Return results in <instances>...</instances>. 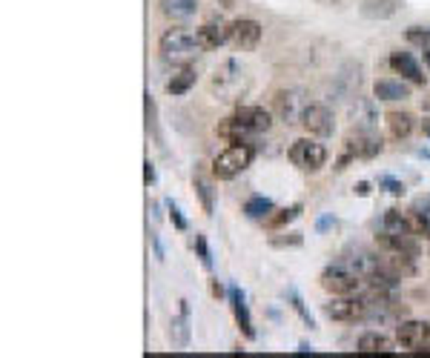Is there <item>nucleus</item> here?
Wrapping results in <instances>:
<instances>
[{
    "mask_svg": "<svg viewBox=\"0 0 430 358\" xmlns=\"http://www.w3.org/2000/svg\"><path fill=\"white\" fill-rule=\"evenodd\" d=\"M390 69L396 75H402V80H407V84H413V86H425L427 84L425 69L419 67L416 58H413L410 52H393L390 55Z\"/></svg>",
    "mask_w": 430,
    "mask_h": 358,
    "instance_id": "obj_11",
    "label": "nucleus"
},
{
    "mask_svg": "<svg viewBox=\"0 0 430 358\" xmlns=\"http://www.w3.org/2000/svg\"><path fill=\"white\" fill-rule=\"evenodd\" d=\"M396 341L402 350L410 353H430V321H399L396 324Z\"/></svg>",
    "mask_w": 430,
    "mask_h": 358,
    "instance_id": "obj_7",
    "label": "nucleus"
},
{
    "mask_svg": "<svg viewBox=\"0 0 430 358\" xmlns=\"http://www.w3.org/2000/svg\"><path fill=\"white\" fill-rule=\"evenodd\" d=\"M213 296H224V289H221L218 281H213Z\"/></svg>",
    "mask_w": 430,
    "mask_h": 358,
    "instance_id": "obj_35",
    "label": "nucleus"
},
{
    "mask_svg": "<svg viewBox=\"0 0 430 358\" xmlns=\"http://www.w3.org/2000/svg\"><path fill=\"white\" fill-rule=\"evenodd\" d=\"M238 75H241V72H238V63H235V60H227L224 67H221V69L215 72V77H213V86H215V89H224L227 84H232V80H238Z\"/></svg>",
    "mask_w": 430,
    "mask_h": 358,
    "instance_id": "obj_26",
    "label": "nucleus"
},
{
    "mask_svg": "<svg viewBox=\"0 0 430 358\" xmlns=\"http://www.w3.org/2000/svg\"><path fill=\"white\" fill-rule=\"evenodd\" d=\"M198 32V40L204 49H218L230 40V26H221V23H204Z\"/></svg>",
    "mask_w": 430,
    "mask_h": 358,
    "instance_id": "obj_17",
    "label": "nucleus"
},
{
    "mask_svg": "<svg viewBox=\"0 0 430 358\" xmlns=\"http://www.w3.org/2000/svg\"><path fill=\"white\" fill-rule=\"evenodd\" d=\"M410 224H413V230H416V235H425L430 238V213H419V209H410Z\"/></svg>",
    "mask_w": 430,
    "mask_h": 358,
    "instance_id": "obj_27",
    "label": "nucleus"
},
{
    "mask_svg": "<svg viewBox=\"0 0 430 358\" xmlns=\"http://www.w3.org/2000/svg\"><path fill=\"white\" fill-rule=\"evenodd\" d=\"M290 160L301 172H318L327 164V150L315 138H298L290 146Z\"/></svg>",
    "mask_w": 430,
    "mask_h": 358,
    "instance_id": "obj_5",
    "label": "nucleus"
},
{
    "mask_svg": "<svg viewBox=\"0 0 430 358\" xmlns=\"http://www.w3.org/2000/svg\"><path fill=\"white\" fill-rule=\"evenodd\" d=\"M356 192H359V195H368V192H370V184H359Z\"/></svg>",
    "mask_w": 430,
    "mask_h": 358,
    "instance_id": "obj_36",
    "label": "nucleus"
},
{
    "mask_svg": "<svg viewBox=\"0 0 430 358\" xmlns=\"http://www.w3.org/2000/svg\"><path fill=\"white\" fill-rule=\"evenodd\" d=\"M161 9L167 18L184 21V18H193L198 6H195V0H161Z\"/></svg>",
    "mask_w": 430,
    "mask_h": 358,
    "instance_id": "obj_24",
    "label": "nucleus"
},
{
    "mask_svg": "<svg viewBox=\"0 0 430 358\" xmlns=\"http://www.w3.org/2000/svg\"><path fill=\"white\" fill-rule=\"evenodd\" d=\"M218 135L224 138V141H230V143H250L252 138H256V132L244 123V121H238L235 115L232 118H227L224 123L218 126Z\"/></svg>",
    "mask_w": 430,
    "mask_h": 358,
    "instance_id": "obj_15",
    "label": "nucleus"
},
{
    "mask_svg": "<svg viewBox=\"0 0 430 358\" xmlns=\"http://www.w3.org/2000/svg\"><path fill=\"white\" fill-rule=\"evenodd\" d=\"M381 230L393 232V235H416V230H413V224H410V215H402L399 209H387Z\"/></svg>",
    "mask_w": 430,
    "mask_h": 358,
    "instance_id": "obj_23",
    "label": "nucleus"
},
{
    "mask_svg": "<svg viewBox=\"0 0 430 358\" xmlns=\"http://www.w3.org/2000/svg\"><path fill=\"white\" fill-rule=\"evenodd\" d=\"M230 307H232V315L238 321V327L244 330L247 338L256 335V330H252V318H250V310H247V304H244V296H241V289H230Z\"/></svg>",
    "mask_w": 430,
    "mask_h": 358,
    "instance_id": "obj_19",
    "label": "nucleus"
},
{
    "mask_svg": "<svg viewBox=\"0 0 430 358\" xmlns=\"http://www.w3.org/2000/svg\"><path fill=\"white\" fill-rule=\"evenodd\" d=\"M353 118L361 129H373L379 121V109L370 97H356V106H353Z\"/></svg>",
    "mask_w": 430,
    "mask_h": 358,
    "instance_id": "obj_22",
    "label": "nucleus"
},
{
    "mask_svg": "<svg viewBox=\"0 0 430 358\" xmlns=\"http://www.w3.org/2000/svg\"><path fill=\"white\" fill-rule=\"evenodd\" d=\"M244 213L250 218H270V213H276V206H273V201H270V198H261V195H256V198L247 201Z\"/></svg>",
    "mask_w": 430,
    "mask_h": 358,
    "instance_id": "obj_25",
    "label": "nucleus"
},
{
    "mask_svg": "<svg viewBox=\"0 0 430 358\" xmlns=\"http://www.w3.org/2000/svg\"><path fill=\"white\" fill-rule=\"evenodd\" d=\"M318 284H322V289L330 292V296H353V292H359V287H361V275H356L350 267L336 261L322 272Z\"/></svg>",
    "mask_w": 430,
    "mask_h": 358,
    "instance_id": "obj_4",
    "label": "nucleus"
},
{
    "mask_svg": "<svg viewBox=\"0 0 430 358\" xmlns=\"http://www.w3.org/2000/svg\"><path fill=\"white\" fill-rule=\"evenodd\" d=\"M169 335H172V341H175L178 347H189V307H187V301H181L178 315L172 318Z\"/></svg>",
    "mask_w": 430,
    "mask_h": 358,
    "instance_id": "obj_20",
    "label": "nucleus"
},
{
    "mask_svg": "<svg viewBox=\"0 0 430 358\" xmlns=\"http://www.w3.org/2000/svg\"><path fill=\"white\" fill-rule=\"evenodd\" d=\"M261 35H264L261 23L252 21V18H241V21H232L230 23V40H232L235 49H241V52L256 49L261 43Z\"/></svg>",
    "mask_w": 430,
    "mask_h": 358,
    "instance_id": "obj_9",
    "label": "nucleus"
},
{
    "mask_svg": "<svg viewBox=\"0 0 430 358\" xmlns=\"http://www.w3.org/2000/svg\"><path fill=\"white\" fill-rule=\"evenodd\" d=\"M201 40L198 32H189L181 26L167 29L161 38H158V52H161V60L167 63H178V67H187L189 60H195L201 55Z\"/></svg>",
    "mask_w": 430,
    "mask_h": 358,
    "instance_id": "obj_1",
    "label": "nucleus"
},
{
    "mask_svg": "<svg viewBox=\"0 0 430 358\" xmlns=\"http://www.w3.org/2000/svg\"><path fill=\"white\" fill-rule=\"evenodd\" d=\"M393 341L381 333H364L359 338V355H390Z\"/></svg>",
    "mask_w": 430,
    "mask_h": 358,
    "instance_id": "obj_16",
    "label": "nucleus"
},
{
    "mask_svg": "<svg viewBox=\"0 0 430 358\" xmlns=\"http://www.w3.org/2000/svg\"><path fill=\"white\" fill-rule=\"evenodd\" d=\"M419 235H393V232H385L376 235L379 247H385L387 252H402V255H410V258H419Z\"/></svg>",
    "mask_w": 430,
    "mask_h": 358,
    "instance_id": "obj_12",
    "label": "nucleus"
},
{
    "mask_svg": "<svg viewBox=\"0 0 430 358\" xmlns=\"http://www.w3.org/2000/svg\"><path fill=\"white\" fill-rule=\"evenodd\" d=\"M373 95L379 97V101H405V97H410V86L405 84V80L381 77V80H376Z\"/></svg>",
    "mask_w": 430,
    "mask_h": 358,
    "instance_id": "obj_14",
    "label": "nucleus"
},
{
    "mask_svg": "<svg viewBox=\"0 0 430 358\" xmlns=\"http://www.w3.org/2000/svg\"><path fill=\"white\" fill-rule=\"evenodd\" d=\"M235 118H238V121H244L256 135L267 132V129L273 126V115H270L267 109H261V106H241V109L235 112Z\"/></svg>",
    "mask_w": 430,
    "mask_h": 358,
    "instance_id": "obj_13",
    "label": "nucleus"
},
{
    "mask_svg": "<svg viewBox=\"0 0 430 358\" xmlns=\"http://www.w3.org/2000/svg\"><path fill=\"white\" fill-rule=\"evenodd\" d=\"M195 250H198V258H201V264L206 267V270H210L213 267V255H210V247H206V241L198 235L195 238Z\"/></svg>",
    "mask_w": 430,
    "mask_h": 358,
    "instance_id": "obj_30",
    "label": "nucleus"
},
{
    "mask_svg": "<svg viewBox=\"0 0 430 358\" xmlns=\"http://www.w3.org/2000/svg\"><path fill=\"white\" fill-rule=\"evenodd\" d=\"M427 135H430V129H427Z\"/></svg>",
    "mask_w": 430,
    "mask_h": 358,
    "instance_id": "obj_37",
    "label": "nucleus"
},
{
    "mask_svg": "<svg viewBox=\"0 0 430 358\" xmlns=\"http://www.w3.org/2000/svg\"><path fill=\"white\" fill-rule=\"evenodd\" d=\"M195 80H198V72L193 67H181L178 72H175L169 80H167V92L169 95H184L195 86Z\"/></svg>",
    "mask_w": 430,
    "mask_h": 358,
    "instance_id": "obj_21",
    "label": "nucleus"
},
{
    "mask_svg": "<svg viewBox=\"0 0 430 358\" xmlns=\"http://www.w3.org/2000/svg\"><path fill=\"white\" fill-rule=\"evenodd\" d=\"M252 158H256V150L250 143H230L224 152H218L215 160H213V175L218 181H232L235 175H241Z\"/></svg>",
    "mask_w": 430,
    "mask_h": 358,
    "instance_id": "obj_2",
    "label": "nucleus"
},
{
    "mask_svg": "<svg viewBox=\"0 0 430 358\" xmlns=\"http://www.w3.org/2000/svg\"><path fill=\"white\" fill-rule=\"evenodd\" d=\"M270 243H273V247H298V243H301V235L298 232H290V238H273V241H270Z\"/></svg>",
    "mask_w": 430,
    "mask_h": 358,
    "instance_id": "obj_32",
    "label": "nucleus"
},
{
    "mask_svg": "<svg viewBox=\"0 0 430 358\" xmlns=\"http://www.w3.org/2000/svg\"><path fill=\"white\" fill-rule=\"evenodd\" d=\"M304 106H307V104H301V92H298V89H281V92L273 97L276 118L284 121V123H298Z\"/></svg>",
    "mask_w": 430,
    "mask_h": 358,
    "instance_id": "obj_10",
    "label": "nucleus"
},
{
    "mask_svg": "<svg viewBox=\"0 0 430 358\" xmlns=\"http://www.w3.org/2000/svg\"><path fill=\"white\" fill-rule=\"evenodd\" d=\"M381 184H385L387 192H393V195H402V192H405V187H402L399 181H393V178H381Z\"/></svg>",
    "mask_w": 430,
    "mask_h": 358,
    "instance_id": "obj_33",
    "label": "nucleus"
},
{
    "mask_svg": "<svg viewBox=\"0 0 430 358\" xmlns=\"http://www.w3.org/2000/svg\"><path fill=\"white\" fill-rule=\"evenodd\" d=\"M167 206H169V218H172V224H175V230H187V221H184V215H181V209L175 206L172 201H169Z\"/></svg>",
    "mask_w": 430,
    "mask_h": 358,
    "instance_id": "obj_31",
    "label": "nucleus"
},
{
    "mask_svg": "<svg viewBox=\"0 0 430 358\" xmlns=\"http://www.w3.org/2000/svg\"><path fill=\"white\" fill-rule=\"evenodd\" d=\"M387 129L396 141H405L413 135V129H416V118H413L410 112H387Z\"/></svg>",
    "mask_w": 430,
    "mask_h": 358,
    "instance_id": "obj_18",
    "label": "nucleus"
},
{
    "mask_svg": "<svg viewBox=\"0 0 430 358\" xmlns=\"http://www.w3.org/2000/svg\"><path fill=\"white\" fill-rule=\"evenodd\" d=\"M143 181H147V187H152V184H155V167L150 164V160L143 164Z\"/></svg>",
    "mask_w": 430,
    "mask_h": 358,
    "instance_id": "obj_34",
    "label": "nucleus"
},
{
    "mask_svg": "<svg viewBox=\"0 0 430 358\" xmlns=\"http://www.w3.org/2000/svg\"><path fill=\"white\" fill-rule=\"evenodd\" d=\"M195 192H198V198H201V204H204V213L206 215H213V189H210V184L204 181V178H195Z\"/></svg>",
    "mask_w": 430,
    "mask_h": 358,
    "instance_id": "obj_28",
    "label": "nucleus"
},
{
    "mask_svg": "<svg viewBox=\"0 0 430 358\" xmlns=\"http://www.w3.org/2000/svg\"><path fill=\"white\" fill-rule=\"evenodd\" d=\"M298 123L307 129V135H315V138L333 135V126H336V121H333V112L324 104H307L304 112H301V121Z\"/></svg>",
    "mask_w": 430,
    "mask_h": 358,
    "instance_id": "obj_8",
    "label": "nucleus"
},
{
    "mask_svg": "<svg viewBox=\"0 0 430 358\" xmlns=\"http://www.w3.org/2000/svg\"><path fill=\"white\" fill-rule=\"evenodd\" d=\"M324 315L330 321H361V318H368L370 315V301L368 296H333V301L324 307Z\"/></svg>",
    "mask_w": 430,
    "mask_h": 358,
    "instance_id": "obj_3",
    "label": "nucleus"
},
{
    "mask_svg": "<svg viewBox=\"0 0 430 358\" xmlns=\"http://www.w3.org/2000/svg\"><path fill=\"white\" fill-rule=\"evenodd\" d=\"M298 213H301V204H296L290 209H278V215H270V224H273V226H284V224H290L293 218H298Z\"/></svg>",
    "mask_w": 430,
    "mask_h": 358,
    "instance_id": "obj_29",
    "label": "nucleus"
},
{
    "mask_svg": "<svg viewBox=\"0 0 430 358\" xmlns=\"http://www.w3.org/2000/svg\"><path fill=\"white\" fill-rule=\"evenodd\" d=\"M381 150H385V143H381L379 135H373V129H359L356 135H350L344 141V155L339 158V167L336 169H344L350 160H356V158H373Z\"/></svg>",
    "mask_w": 430,
    "mask_h": 358,
    "instance_id": "obj_6",
    "label": "nucleus"
}]
</instances>
